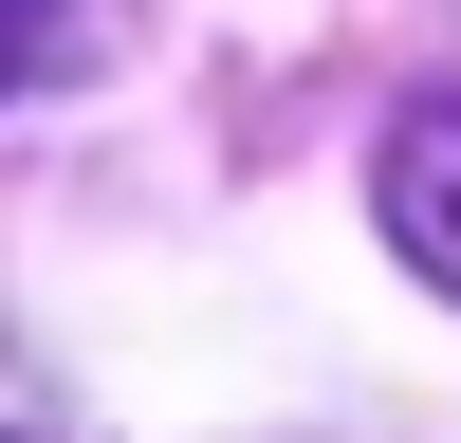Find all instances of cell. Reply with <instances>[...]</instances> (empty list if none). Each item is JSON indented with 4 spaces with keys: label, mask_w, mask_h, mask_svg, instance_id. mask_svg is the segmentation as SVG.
<instances>
[{
    "label": "cell",
    "mask_w": 461,
    "mask_h": 443,
    "mask_svg": "<svg viewBox=\"0 0 461 443\" xmlns=\"http://www.w3.org/2000/svg\"><path fill=\"white\" fill-rule=\"evenodd\" d=\"M369 203H388V240H406V277H443L461 295V74L425 111L388 130V167H369Z\"/></svg>",
    "instance_id": "obj_1"
},
{
    "label": "cell",
    "mask_w": 461,
    "mask_h": 443,
    "mask_svg": "<svg viewBox=\"0 0 461 443\" xmlns=\"http://www.w3.org/2000/svg\"><path fill=\"white\" fill-rule=\"evenodd\" d=\"M0 74H19V0H0Z\"/></svg>",
    "instance_id": "obj_2"
}]
</instances>
